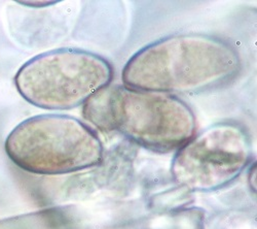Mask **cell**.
<instances>
[{
  "label": "cell",
  "instance_id": "cell-5",
  "mask_svg": "<svg viewBox=\"0 0 257 229\" xmlns=\"http://www.w3.org/2000/svg\"><path fill=\"white\" fill-rule=\"evenodd\" d=\"M252 157V138L243 125L218 122L195 134L176 151L171 175L190 191H216L238 179Z\"/></svg>",
  "mask_w": 257,
  "mask_h": 229
},
{
  "label": "cell",
  "instance_id": "cell-2",
  "mask_svg": "<svg viewBox=\"0 0 257 229\" xmlns=\"http://www.w3.org/2000/svg\"><path fill=\"white\" fill-rule=\"evenodd\" d=\"M83 118L152 152L180 149L196 134L194 111L176 95L109 85L83 105Z\"/></svg>",
  "mask_w": 257,
  "mask_h": 229
},
{
  "label": "cell",
  "instance_id": "cell-1",
  "mask_svg": "<svg viewBox=\"0 0 257 229\" xmlns=\"http://www.w3.org/2000/svg\"><path fill=\"white\" fill-rule=\"evenodd\" d=\"M242 60L228 41L202 33L160 38L135 53L122 69L124 86L170 95L221 88L238 77Z\"/></svg>",
  "mask_w": 257,
  "mask_h": 229
},
{
  "label": "cell",
  "instance_id": "cell-3",
  "mask_svg": "<svg viewBox=\"0 0 257 229\" xmlns=\"http://www.w3.org/2000/svg\"><path fill=\"white\" fill-rule=\"evenodd\" d=\"M8 157L28 173L58 176L95 168L104 147L88 124L64 114H44L18 124L6 139Z\"/></svg>",
  "mask_w": 257,
  "mask_h": 229
},
{
  "label": "cell",
  "instance_id": "cell-4",
  "mask_svg": "<svg viewBox=\"0 0 257 229\" xmlns=\"http://www.w3.org/2000/svg\"><path fill=\"white\" fill-rule=\"evenodd\" d=\"M113 67L104 57L85 50L61 48L41 53L19 68L15 85L30 105L47 111L83 106L109 86Z\"/></svg>",
  "mask_w": 257,
  "mask_h": 229
}]
</instances>
